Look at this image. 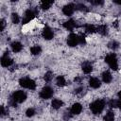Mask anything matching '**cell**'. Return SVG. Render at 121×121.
I'll return each mask as SVG.
<instances>
[{
  "label": "cell",
  "mask_w": 121,
  "mask_h": 121,
  "mask_svg": "<svg viewBox=\"0 0 121 121\" xmlns=\"http://www.w3.org/2000/svg\"><path fill=\"white\" fill-rule=\"evenodd\" d=\"M105 108V101L102 99H97L90 104V110L94 114H99Z\"/></svg>",
  "instance_id": "6da1fadb"
},
{
  "label": "cell",
  "mask_w": 121,
  "mask_h": 121,
  "mask_svg": "<svg viewBox=\"0 0 121 121\" xmlns=\"http://www.w3.org/2000/svg\"><path fill=\"white\" fill-rule=\"evenodd\" d=\"M105 62L109 65V67L112 70H117L118 68V61L116 55L114 53H110L105 57Z\"/></svg>",
  "instance_id": "7a4b0ae2"
},
{
  "label": "cell",
  "mask_w": 121,
  "mask_h": 121,
  "mask_svg": "<svg viewBox=\"0 0 121 121\" xmlns=\"http://www.w3.org/2000/svg\"><path fill=\"white\" fill-rule=\"evenodd\" d=\"M19 84H20V86H22L24 88H26V89H29V90H35V88H36L35 81L32 78H27V77L20 78L19 79Z\"/></svg>",
  "instance_id": "3957f363"
},
{
  "label": "cell",
  "mask_w": 121,
  "mask_h": 121,
  "mask_svg": "<svg viewBox=\"0 0 121 121\" xmlns=\"http://www.w3.org/2000/svg\"><path fill=\"white\" fill-rule=\"evenodd\" d=\"M10 99H12V100H13L14 102H16V103H22V102H24V101L26 99V94L24 91H21V90L15 91V92L11 95Z\"/></svg>",
  "instance_id": "277c9868"
},
{
  "label": "cell",
  "mask_w": 121,
  "mask_h": 121,
  "mask_svg": "<svg viewBox=\"0 0 121 121\" xmlns=\"http://www.w3.org/2000/svg\"><path fill=\"white\" fill-rule=\"evenodd\" d=\"M53 95H54V90L50 86L43 87L41 90L40 94H39V95H40V97L42 99H49V98H51L53 96Z\"/></svg>",
  "instance_id": "5b68a950"
},
{
  "label": "cell",
  "mask_w": 121,
  "mask_h": 121,
  "mask_svg": "<svg viewBox=\"0 0 121 121\" xmlns=\"http://www.w3.org/2000/svg\"><path fill=\"white\" fill-rule=\"evenodd\" d=\"M37 13V10H34L32 9H28L25 11L24 14V18H23V24H27L29 23L31 20H33V18L35 17Z\"/></svg>",
  "instance_id": "8992f818"
},
{
  "label": "cell",
  "mask_w": 121,
  "mask_h": 121,
  "mask_svg": "<svg viewBox=\"0 0 121 121\" xmlns=\"http://www.w3.org/2000/svg\"><path fill=\"white\" fill-rule=\"evenodd\" d=\"M79 43L78 42V35L75 34V33H70L68 38H67V44L71 47H74L76 45H78Z\"/></svg>",
  "instance_id": "52a82bcc"
},
{
  "label": "cell",
  "mask_w": 121,
  "mask_h": 121,
  "mask_svg": "<svg viewBox=\"0 0 121 121\" xmlns=\"http://www.w3.org/2000/svg\"><path fill=\"white\" fill-rule=\"evenodd\" d=\"M0 62L3 67H9L10 65H12L13 60H12V59H10L9 57V52H5V54L1 57Z\"/></svg>",
  "instance_id": "ba28073f"
},
{
  "label": "cell",
  "mask_w": 121,
  "mask_h": 121,
  "mask_svg": "<svg viewBox=\"0 0 121 121\" xmlns=\"http://www.w3.org/2000/svg\"><path fill=\"white\" fill-rule=\"evenodd\" d=\"M75 6H76V5L73 4V3H69V4L65 5V6L62 8V12H63V14L66 15V16H71V15L74 13L75 9H76Z\"/></svg>",
  "instance_id": "9c48e42d"
},
{
  "label": "cell",
  "mask_w": 121,
  "mask_h": 121,
  "mask_svg": "<svg viewBox=\"0 0 121 121\" xmlns=\"http://www.w3.org/2000/svg\"><path fill=\"white\" fill-rule=\"evenodd\" d=\"M42 36H43V38L44 40L49 41V40L53 39V37H54V32H53V30H52L50 27L45 26V27L43 28V32H42Z\"/></svg>",
  "instance_id": "30bf717a"
},
{
  "label": "cell",
  "mask_w": 121,
  "mask_h": 121,
  "mask_svg": "<svg viewBox=\"0 0 121 121\" xmlns=\"http://www.w3.org/2000/svg\"><path fill=\"white\" fill-rule=\"evenodd\" d=\"M82 111V106L80 103H74L70 109V112L72 114H79Z\"/></svg>",
  "instance_id": "8fae6325"
},
{
  "label": "cell",
  "mask_w": 121,
  "mask_h": 121,
  "mask_svg": "<svg viewBox=\"0 0 121 121\" xmlns=\"http://www.w3.org/2000/svg\"><path fill=\"white\" fill-rule=\"evenodd\" d=\"M81 69L83 71V73L85 74H90L93 71V65L90 61H84L81 64Z\"/></svg>",
  "instance_id": "7c38bea8"
},
{
  "label": "cell",
  "mask_w": 121,
  "mask_h": 121,
  "mask_svg": "<svg viewBox=\"0 0 121 121\" xmlns=\"http://www.w3.org/2000/svg\"><path fill=\"white\" fill-rule=\"evenodd\" d=\"M89 85L94 89H97L101 86V81L97 78H91L89 79Z\"/></svg>",
  "instance_id": "4fadbf2b"
},
{
  "label": "cell",
  "mask_w": 121,
  "mask_h": 121,
  "mask_svg": "<svg viewBox=\"0 0 121 121\" xmlns=\"http://www.w3.org/2000/svg\"><path fill=\"white\" fill-rule=\"evenodd\" d=\"M62 26H63V27H65V28L68 29V30H73V29L77 26V24H76V22H75L73 19H70V20L64 22Z\"/></svg>",
  "instance_id": "5bb4252c"
},
{
  "label": "cell",
  "mask_w": 121,
  "mask_h": 121,
  "mask_svg": "<svg viewBox=\"0 0 121 121\" xmlns=\"http://www.w3.org/2000/svg\"><path fill=\"white\" fill-rule=\"evenodd\" d=\"M10 47H11V50H12L13 52H15V53L20 52V51L23 49V45H22V43H21L20 42H17V41L12 42L11 44H10Z\"/></svg>",
  "instance_id": "9a60e30c"
},
{
  "label": "cell",
  "mask_w": 121,
  "mask_h": 121,
  "mask_svg": "<svg viewBox=\"0 0 121 121\" xmlns=\"http://www.w3.org/2000/svg\"><path fill=\"white\" fill-rule=\"evenodd\" d=\"M102 80L105 83H110L112 80V76L109 71H104L102 73Z\"/></svg>",
  "instance_id": "2e32d148"
},
{
  "label": "cell",
  "mask_w": 121,
  "mask_h": 121,
  "mask_svg": "<svg viewBox=\"0 0 121 121\" xmlns=\"http://www.w3.org/2000/svg\"><path fill=\"white\" fill-rule=\"evenodd\" d=\"M51 106H52L53 109L58 110V109H60V107L63 106V102H62V100H60V99H59V98H55V99L52 100Z\"/></svg>",
  "instance_id": "e0dca14e"
},
{
  "label": "cell",
  "mask_w": 121,
  "mask_h": 121,
  "mask_svg": "<svg viewBox=\"0 0 121 121\" xmlns=\"http://www.w3.org/2000/svg\"><path fill=\"white\" fill-rule=\"evenodd\" d=\"M96 32L100 33L101 35H107L108 34V26L106 25H100L96 27Z\"/></svg>",
  "instance_id": "ac0fdd59"
},
{
  "label": "cell",
  "mask_w": 121,
  "mask_h": 121,
  "mask_svg": "<svg viewBox=\"0 0 121 121\" xmlns=\"http://www.w3.org/2000/svg\"><path fill=\"white\" fill-rule=\"evenodd\" d=\"M56 84L59 86V87H64L66 85V80L64 78L63 76H59L57 77L56 78Z\"/></svg>",
  "instance_id": "d6986e66"
},
{
  "label": "cell",
  "mask_w": 121,
  "mask_h": 121,
  "mask_svg": "<svg viewBox=\"0 0 121 121\" xmlns=\"http://www.w3.org/2000/svg\"><path fill=\"white\" fill-rule=\"evenodd\" d=\"M84 28H85V31L87 33H95V32H96V27L94 25H91V24L85 25Z\"/></svg>",
  "instance_id": "ffe728a7"
},
{
  "label": "cell",
  "mask_w": 121,
  "mask_h": 121,
  "mask_svg": "<svg viewBox=\"0 0 121 121\" xmlns=\"http://www.w3.org/2000/svg\"><path fill=\"white\" fill-rule=\"evenodd\" d=\"M42 52V47L40 45H33L30 47V53L32 55H39Z\"/></svg>",
  "instance_id": "44dd1931"
},
{
  "label": "cell",
  "mask_w": 121,
  "mask_h": 121,
  "mask_svg": "<svg viewBox=\"0 0 121 121\" xmlns=\"http://www.w3.org/2000/svg\"><path fill=\"white\" fill-rule=\"evenodd\" d=\"M104 121H114V113L112 111H109L104 115Z\"/></svg>",
  "instance_id": "7402d4cb"
},
{
  "label": "cell",
  "mask_w": 121,
  "mask_h": 121,
  "mask_svg": "<svg viewBox=\"0 0 121 121\" xmlns=\"http://www.w3.org/2000/svg\"><path fill=\"white\" fill-rule=\"evenodd\" d=\"M53 1H43L42 3H41V8L43 9H48L52 5H53Z\"/></svg>",
  "instance_id": "603a6c76"
},
{
  "label": "cell",
  "mask_w": 121,
  "mask_h": 121,
  "mask_svg": "<svg viewBox=\"0 0 121 121\" xmlns=\"http://www.w3.org/2000/svg\"><path fill=\"white\" fill-rule=\"evenodd\" d=\"M120 105V100L119 99H112L109 102V107L110 108H118Z\"/></svg>",
  "instance_id": "cb8c5ba5"
},
{
  "label": "cell",
  "mask_w": 121,
  "mask_h": 121,
  "mask_svg": "<svg viewBox=\"0 0 121 121\" xmlns=\"http://www.w3.org/2000/svg\"><path fill=\"white\" fill-rule=\"evenodd\" d=\"M75 8H76L77 10H80V11H87V10H88V8H87L84 4H82V3L77 4V5L75 6Z\"/></svg>",
  "instance_id": "d4e9b609"
},
{
  "label": "cell",
  "mask_w": 121,
  "mask_h": 121,
  "mask_svg": "<svg viewBox=\"0 0 121 121\" xmlns=\"http://www.w3.org/2000/svg\"><path fill=\"white\" fill-rule=\"evenodd\" d=\"M44 80L46 81V82H49V81H51L52 80V78H53V73L51 72V71H47L45 74H44Z\"/></svg>",
  "instance_id": "484cf974"
},
{
  "label": "cell",
  "mask_w": 121,
  "mask_h": 121,
  "mask_svg": "<svg viewBox=\"0 0 121 121\" xmlns=\"http://www.w3.org/2000/svg\"><path fill=\"white\" fill-rule=\"evenodd\" d=\"M108 46H109V48H111V49H112V50H115V49H117V48H118L119 43H118L116 41H112V42H110V43H109Z\"/></svg>",
  "instance_id": "4316f807"
},
{
  "label": "cell",
  "mask_w": 121,
  "mask_h": 121,
  "mask_svg": "<svg viewBox=\"0 0 121 121\" xmlns=\"http://www.w3.org/2000/svg\"><path fill=\"white\" fill-rule=\"evenodd\" d=\"M11 21H12L13 24H18L20 22V17L16 12H13L11 14Z\"/></svg>",
  "instance_id": "83f0119b"
},
{
  "label": "cell",
  "mask_w": 121,
  "mask_h": 121,
  "mask_svg": "<svg viewBox=\"0 0 121 121\" xmlns=\"http://www.w3.org/2000/svg\"><path fill=\"white\" fill-rule=\"evenodd\" d=\"M35 113H36V112H35V109H33V108H28L26 112V115L27 117H32Z\"/></svg>",
  "instance_id": "f1b7e54d"
},
{
  "label": "cell",
  "mask_w": 121,
  "mask_h": 121,
  "mask_svg": "<svg viewBox=\"0 0 121 121\" xmlns=\"http://www.w3.org/2000/svg\"><path fill=\"white\" fill-rule=\"evenodd\" d=\"M78 42L80 44H85V43H86L85 35H78Z\"/></svg>",
  "instance_id": "f546056e"
},
{
  "label": "cell",
  "mask_w": 121,
  "mask_h": 121,
  "mask_svg": "<svg viewBox=\"0 0 121 121\" xmlns=\"http://www.w3.org/2000/svg\"><path fill=\"white\" fill-rule=\"evenodd\" d=\"M92 5H95V6H98V5H102L103 4V1L102 0H92L90 1Z\"/></svg>",
  "instance_id": "4dcf8cb0"
},
{
  "label": "cell",
  "mask_w": 121,
  "mask_h": 121,
  "mask_svg": "<svg viewBox=\"0 0 121 121\" xmlns=\"http://www.w3.org/2000/svg\"><path fill=\"white\" fill-rule=\"evenodd\" d=\"M0 30L1 31H3L4 30V28H5V26H6V23H5V20L4 19H2L1 21H0Z\"/></svg>",
  "instance_id": "1f68e13d"
},
{
  "label": "cell",
  "mask_w": 121,
  "mask_h": 121,
  "mask_svg": "<svg viewBox=\"0 0 121 121\" xmlns=\"http://www.w3.org/2000/svg\"><path fill=\"white\" fill-rule=\"evenodd\" d=\"M81 91H83V88L82 87H78V88H77L75 90V93L76 94H79V93H81Z\"/></svg>",
  "instance_id": "d6a6232c"
},
{
  "label": "cell",
  "mask_w": 121,
  "mask_h": 121,
  "mask_svg": "<svg viewBox=\"0 0 121 121\" xmlns=\"http://www.w3.org/2000/svg\"><path fill=\"white\" fill-rule=\"evenodd\" d=\"M6 114V111H5V107L1 106V116H4Z\"/></svg>",
  "instance_id": "836d02e7"
},
{
  "label": "cell",
  "mask_w": 121,
  "mask_h": 121,
  "mask_svg": "<svg viewBox=\"0 0 121 121\" xmlns=\"http://www.w3.org/2000/svg\"><path fill=\"white\" fill-rule=\"evenodd\" d=\"M117 96H118V99L121 101V91H119V92H118V94H117Z\"/></svg>",
  "instance_id": "e575fe53"
},
{
  "label": "cell",
  "mask_w": 121,
  "mask_h": 121,
  "mask_svg": "<svg viewBox=\"0 0 121 121\" xmlns=\"http://www.w3.org/2000/svg\"><path fill=\"white\" fill-rule=\"evenodd\" d=\"M80 80H81L80 78H75V81L76 82H80Z\"/></svg>",
  "instance_id": "d590c367"
},
{
  "label": "cell",
  "mask_w": 121,
  "mask_h": 121,
  "mask_svg": "<svg viewBox=\"0 0 121 121\" xmlns=\"http://www.w3.org/2000/svg\"><path fill=\"white\" fill-rule=\"evenodd\" d=\"M113 2H114L115 4H117V5H121V1H120V0H114Z\"/></svg>",
  "instance_id": "8d00e7d4"
},
{
  "label": "cell",
  "mask_w": 121,
  "mask_h": 121,
  "mask_svg": "<svg viewBox=\"0 0 121 121\" xmlns=\"http://www.w3.org/2000/svg\"><path fill=\"white\" fill-rule=\"evenodd\" d=\"M118 108H119V109L121 110V101H120V105H119V107H118Z\"/></svg>",
  "instance_id": "74e56055"
}]
</instances>
